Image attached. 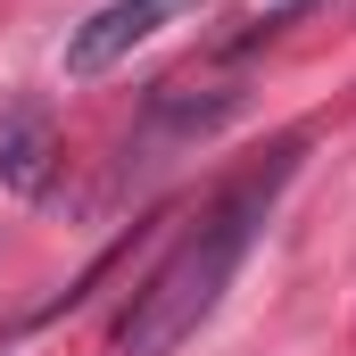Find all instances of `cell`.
<instances>
[{
  "label": "cell",
  "instance_id": "1",
  "mask_svg": "<svg viewBox=\"0 0 356 356\" xmlns=\"http://www.w3.org/2000/svg\"><path fill=\"white\" fill-rule=\"evenodd\" d=\"M282 175H290V149L273 158L266 175L241 182L175 257L149 273V290H133V307L116 315V340H108V348H116V356H166V348H182V340L216 315V298L232 290V273H241V257H249V232H257V216L273 207Z\"/></svg>",
  "mask_w": 356,
  "mask_h": 356
},
{
  "label": "cell",
  "instance_id": "2",
  "mask_svg": "<svg viewBox=\"0 0 356 356\" xmlns=\"http://www.w3.org/2000/svg\"><path fill=\"white\" fill-rule=\"evenodd\" d=\"M166 8H175V0H116V8H99L83 33L67 42V75H99L108 58H124L133 42H149V33L166 25Z\"/></svg>",
  "mask_w": 356,
  "mask_h": 356
},
{
  "label": "cell",
  "instance_id": "3",
  "mask_svg": "<svg viewBox=\"0 0 356 356\" xmlns=\"http://www.w3.org/2000/svg\"><path fill=\"white\" fill-rule=\"evenodd\" d=\"M42 175V124H17V141H8V182H33Z\"/></svg>",
  "mask_w": 356,
  "mask_h": 356
}]
</instances>
